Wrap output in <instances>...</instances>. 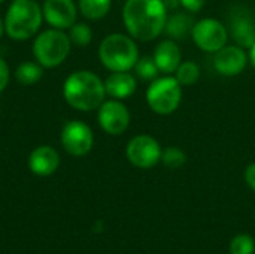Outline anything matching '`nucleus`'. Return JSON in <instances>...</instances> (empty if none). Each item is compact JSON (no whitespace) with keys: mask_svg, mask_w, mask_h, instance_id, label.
Wrapping results in <instances>:
<instances>
[{"mask_svg":"<svg viewBox=\"0 0 255 254\" xmlns=\"http://www.w3.org/2000/svg\"><path fill=\"white\" fill-rule=\"evenodd\" d=\"M167 7L163 0H126L123 21L127 33L140 42L157 39L167 21Z\"/></svg>","mask_w":255,"mask_h":254,"instance_id":"1","label":"nucleus"},{"mask_svg":"<svg viewBox=\"0 0 255 254\" xmlns=\"http://www.w3.org/2000/svg\"><path fill=\"white\" fill-rule=\"evenodd\" d=\"M63 97L76 111L99 109L106 97L105 81L91 70H75L63 84Z\"/></svg>","mask_w":255,"mask_h":254,"instance_id":"2","label":"nucleus"},{"mask_svg":"<svg viewBox=\"0 0 255 254\" xmlns=\"http://www.w3.org/2000/svg\"><path fill=\"white\" fill-rule=\"evenodd\" d=\"M4 33L13 40H28L42 22V6L36 0H13L4 15Z\"/></svg>","mask_w":255,"mask_h":254,"instance_id":"3","label":"nucleus"},{"mask_svg":"<svg viewBox=\"0 0 255 254\" xmlns=\"http://www.w3.org/2000/svg\"><path fill=\"white\" fill-rule=\"evenodd\" d=\"M99 58L111 72H130L139 60V48L130 34L111 33L100 42Z\"/></svg>","mask_w":255,"mask_h":254,"instance_id":"4","label":"nucleus"},{"mask_svg":"<svg viewBox=\"0 0 255 254\" xmlns=\"http://www.w3.org/2000/svg\"><path fill=\"white\" fill-rule=\"evenodd\" d=\"M70 43L69 34H66L64 30L51 27L34 37L33 55L43 69H54L69 57Z\"/></svg>","mask_w":255,"mask_h":254,"instance_id":"5","label":"nucleus"},{"mask_svg":"<svg viewBox=\"0 0 255 254\" xmlns=\"http://www.w3.org/2000/svg\"><path fill=\"white\" fill-rule=\"evenodd\" d=\"M182 102V85L172 75L155 78L146 88V103L158 115L173 114Z\"/></svg>","mask_w":255,"mask_h":254,"instance_id":"6","label":"nucleus"},{"mask_svg":"<svg viewBox=\"0 0 255 254\" xmlns=\"http://www.w3.org/2000/svg\"><path fill=\"white\" fill-rule=\"evenodd\" d=\"M191 37L194 43L205 52L215 54L229 40V28L215 18H203L196 21Z\"/></svg>","mask_w":255,"mask_h":254,"instance_id":"7","label":"nucleus"},{"mask_svg":"<svg viewBox=\"0 0 255 254\" xmlns=\"http://www.w3.org/2000/svg\"><path fill=\"white\" fill-rule=\"evenodd\" d=\"M60 141L67 154L73 157H84L93 150L94 133L87 123L81 120H72L63 126Z\"/></svg>","mask_w":255,"mask_h":254,"instance_id":"8","label":"nucleus"},{"mask_svg":"<svg viewBox=\"0 0 255 254\" xmlns=\"http://www.w3.org/2000/svg\"><path fill=\"white\" fill-rule=\"evenodd\" d=\"M160 142L151 135H136L126 147L128 162L139 169H151L161 160Z\"/></svg>","mask_w":255,"mask_h":254,"instance_id":"9","label":"nucleus"},{"mask_svg":"<svg viewBox=\"0 0 255 254\" xmlns=\"http://www.w3.org/2000/svg\"><path fill=\"white\" fill-rule=\"evenodd\" d=\"M130 111L123 100H105L97 109V121L102 130L111 136L123 135L130 126Z\"/></svg>","mask_w":255,"mask_h":254,"instance_id":"10","label":"nucleus"},{"mask_svg":"<svg viewBox=\"0 0 255 254\" xmlns=\"http://www.w3.org/2000/svg\"><path fill=\"white\" fill-rule=\"evenodd\" d=\"M250 58L245 48L239 45H226L214 55L215 70L223 76H238L248 66Z\"/></svg>","mask_w":255,"mask_h":254,"instance_id":"11","label":"nucleus"},{"mask_svg":"<svg viewBox=\"0 0 255 254\" xmlns=\"http://www.w3.org/2000/svg\"><path fill=\"white\" fill-rule=\"evenodd\" d=\"M43 19L58 30H67L76 22L78 6L73 0H45L42 4Z\"/></svg>","mask_w":255,"mask_h":254,"instance_id":"12","label":"nucleus"},{"mask_svg":"<svg viewBox=\"0 0 255 254\" xmlns=\"http://www.w3.org/2000/svg\"><path fill=\"white\" fill-rule=\"evenodd\" d=\"M60 166V156L51 145H39L28 156V169L37 177H49Z\"/></svg>","mask_w":255,"mask_h":254,"instance_id":"13","label":"nucleus"},{"mask_svg":"<svg viewBox=\"0 0 255 254\" xmlns=\"http://www.w3.org/2000/svg\"><path fill=\"white\" fill-rule=\"evenodd\" d=\"M154 60L161 73L172 75L176 72L179 64L182 63L181 49L173 39H163L157 43L154 49Z\"/></svg>","mask_w":255,"mask_h":254,"instance_id":"14","label":"nucleus"},{"mask_svg":"<svg viewBox=\"0 0 255 254\" xmlns=\"http://www.w3.org/2000/svg\"><path fill=\"white\" fill-rule=\"evenodd\" d=\"M236 45L250 49L255 43V21L254 18L245 12H236L230 18V30Z\"/></svg>","mask_w":255,"mask_h":254,"instance_id":"15","label":"nucleus"},{"mask_svg":"<svg viewBox=\"0 0 255 254\" xmlns=\"http://www.w3.org/2000/svg\"><path fill=\"white\" fill-rule=\"evenodd\" d=\"M136 87V76L130 72H112L105 81L106 94L117 100H124L133 96Z\"/></svg>","mask_w":255,"mask_h":254,"instance_id":"16","label":"nucleus"},{"mask_svg":"<svg viewBox=\"0 0 255 254\" xmlns=\"http://www.w3.org/2000/svg\"><path fill=\"white\" fill-rule=\"evenodd\" d=\"M196 21L190 13L185 12H175L173 15L167 16L166 25H164V31L169 39L173 40H184L188 36H191L193 27H194Z\"/></svg>","mask_w":255,"mask_h":254,"instance_id":"17","label":"nucleus"},{"mask_svg":"<svg viewBox=\"0 0 255 254\" xmlns=\"http://www.w3.org/2000/svg\"><path fill=\"white\" fill-rule=\"evenodd\" d=\"M112 7V0H78V10L84 18L99 21L105 18Z\"/></svg>","mask_w":255,"mask_h":254,"instance_id":"18","label":"nucleus"},{"mask_svg":"<svg viewBox=\"0 0 255 254\" xmlns=\"http://www.w3.org/2000/svg\"><path fill=\"white\" fill-rule=\"evenodd\" d=\"M15 79L21 85H33L43 76V67L37 61H24L15 69Z\"/></svg>","mask_w":255,"mask_h":254,"instance_id":"19","label":"nucleus"},{"mask_svg":"<svg viewBox=\"0 0 255 254\" xmlns=\"http://www.w3.org/2000/svg\"><path fill=\"white\" fill-rule=\"evenodd\" d=\"M175 78L182 87L194 85L200 78V67L194 61H182L175 72Z\"/></svg>","mask_w":255,"mask_h":254,"instance_id":"20","label":"nucleus"},{"mask_svg":"<svg viewBox=\"0 0 255 254\" xmlns=\"http://www.w3.org/2000/svg\"><path fill=\"white\" fill-rule=\"evenodd\" d=\"M133 69H134L136 76L143 79V81H154L160 73L154 57H149V55L139 57V60L136 61Z\"/></svg>","mask_w":255,"mask_h":254,"instance_id":"21","label":"nucleus"},{"mask_svg":"<svg viewBox=\"0 0 255 254\" xmlns=\"http://www.w3.org/2000/svg\"><path fill=\"white\" fill-rule=\"evenodd\" d=\"M69 39L76 46H88L93 40V30L85 22H75L69 28Z\"/></svg>","mask_w":255,"mask_h":254,"instance_id":"22","label":"nucleus"},{"mask_svg":"<svg viewBox=\"0 0 255 254\" xmlns=\"http://www.w3.org/2000/svg\"><path fill=\"white\" fill-rule=\"evenodd\" d=\"M187 162V154L179 147H167L161 153V163L169 169H179Z\"/></svg>","mask_w":255,"mask_h":254,"instance_id":"23","label":"nucleus"},{"mask_svg":"<svg viewBox=\"0 0 255 254\" xmlns=\"http://www.w3.org/2000/svg\"><path fill=\"white\" fill-rule=\"evenodd\" d=\"M255 241L247 234L236 235L230 241V254H254Z\"/></svg>","mask_w":255,"mask_h":254,"instance_id":"24","label":"nucleus"},{"mask_svg":"<svg viewBox=\"0 0 255 254\" xmlns=\"http://www.w3.org/2000/svg\"><path fill=\"white\" fill-rule=\"evenodd\" d=\"M9 79H10V70H9V66H7V63L0 57V93L7 87Z\"/></svg>","mask_w":255,"mask_h":254,"instance_id":"25","label":"nucleus"},{"mask_svg":"<svg viewBox=\"0 0 255 254\" xmlns=\"http://www.w3.org/2000/svg\"><path fill=\"white\" fill-rule=\"evenodd\" d=\"M181 6L187 10V12H199L203 9V6L206 4V0H179Z\"/></svg>","mask_w":255,"mask_h":254,"instance_id":"26","label":"nucleus"},{"mask_svg":"<svg viewBox=\"0 0 255 254\" xmlns=\"http://www.w3.org/2000/svg\"><path fill=\"white\" fill-rule=\"evenodd\" d=\"M245 183L248 184V187L255 192V162L254 163H250L245 169Z\"/></svg>","mask_w":255,"mask_h":254,"instance_id":"27","label":"nucleus"},{"mask_svg":"<svg viewBox=\"0 0 255 254\" xmlns=\"http://www.w3.org/2000/svg\"><path fill=\"white\" fill-rule=\"evenodd\" d=\"M164 1V4H166V7H167V10H170V9H178L179 6H181V1L179 0H163Z\"/></svg>","mask_w":255,"mask_h":254,"instance_id":"28","label":"nucleus"},{"mask_svg":"<svg viewBox=\"0 0 255 254\" xmlns=\"http://www.w3.org/2000/svg\"><path fill=\"white\" fill-rule=\"evenodd\" d=\"M248 58H250V63L251 66L255 69V43L250 48V52H248Z\"/></svg>","mask_w":255,"mask_h":254,"instance_id":"29","label":"nucleus"},{"mask_svg":"<svg viewBox=\"0 0 255 254\" xmlns=\"http://www.w3.org/2000/svg\"><path fill=\"white\" fill-rule=\"evenodd\" d=\"M3 33H4V21H3L1 16H0V37L3 36Z\"/></svg>","mask_w":255,"mask_h":254,"instance_id":"30","label":"nucleus"},{"mask_svg":"<svg viewBox=\"0 0 255 254\" xmlns=\"http://www.w3.org/2000/svg\"><path fill=\"white\" fill-rule=\"evenodd\" d=\"M3 1H4V0H0V3H3Z\"/></svg>","mask_w":255,"mask_h":254,"instance_id":"31","label":"nucleus"}]
</instances>
